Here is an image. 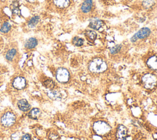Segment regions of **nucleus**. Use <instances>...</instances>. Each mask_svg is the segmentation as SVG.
<instances>
[{"label": "nucleus", "instance_id": "1", "mask_svg": "<svg viewBox=\"0 0 157 140\" xmlns=\"http://www.w3.org/2000/svg\"><path fill=\"white\" fill-rule=\"evenodd\" d=\"M107 66L106 62L101 58H95L91 61L89 69L93 73H102L107 69Z\"/></svg>", "mask_w": 157, "mask_h": 140}, {"label": "nucleus", "instance_id": "2", "mask_svg": "<svg viewBox=\"0 0 157 140\" xmlns=\"http://www.w3.org/2000/svg\"><path fill=\"white\" fill-rule=\"evenodd\" d=\"M93 129L98 135H103L110 131L111 127L107 123L103 121H98L94 123Z\"/></svg>", "mask_w": 157, "mask_h": 140}, {"label": "nucleus", "instance_id": "3", "mask_svg": "<svg viewBox=\"0 0 157 140\" xmlns=\"http://www.w3.org/2000/svg\"><path fill=\"white\" fill-rule=\"evenodd\" d=\"M143 82L146 89H153L156 84L157 78L152 74H146L143 77Z\"/></svg>", "mask_w": 157, "mask_h": 140}, {"label": "nucleus", "instance_id": "4", "mask_svg": "<svg viewBox=\"0 0 157 140\" xmlns=\"http://www.w3.org/2000/svg\"><path fill=\"white\" fill-rule=\"evenodd\" d=\"M56 77L57 79L60 82H66L69 81V74L68 70L63 68H59L56 74Z\"/></svg>", "mask_w": 157, "mask_h": 140}, {"label": "nucleus", "instance_id": "5", "mask_svg": "<svg viewBox=\"0 0 157 140\" xmlns=\"http://www.w3.org/2000/svg\"><path fill=\"white\" fill-rule=\"evenodd\" d=\"M15 116L13 113L7 112L2 117L1 123L6 127H10L15 123Z\"/></svg>", "mask_w": 157, "mask_h": 140}, {"label": "nucleus", "instance_id": "6", "mask_svg": "<svg viewBox=\"0 0 157 140\" xmlns=\"http://www.w3.org/2000/svg\"><path fill=\"white\" fill-rule=\"evenodd\" d=\"M151 30L148 28H143L139 30L138 32L131 38V42L134 43L137 41L138 39H144L151 35Z\"/></svg>", "mask_w": 157, "mask_h": 140}, {"label": "nucleus", "instance_id": "7", "mask_svg": "<svg viewBox=\"0 0 157 140\" xmlns=\"http://www.w3.org/2000/svg\"><path fill=\"white\" fill-rule=\"evenodd\" d=\"M13 86L17 89H23L26 86V80L23 77H17L13 82Z\"/></svg>", "mask_w": 157, "mask_h": 140}, {"label": "nucleus", "instance_id": "8", "mask_svg": "<svg viewBox=\"0 0 157 140\" xmlns=\"http://www.w3.org/2000/svg\"><path fill=\"white\" fill-rule=\"evenodd\" d=\"M127 136V129L123 126H120L117 128V136L118 140H126Z\"/></svg>", "mask_w": 157, "mask_h": 140}, {"label": "nucleus", "instance_id": "9", "mask_svg": "<svg viewBox=\"0 0 157 140\" xmlns=\"http://www.w3.org/2000/svg\"><path fill=\"white\" fill-rule=\"evenodd\" d=\"M17 106L20 110L23 112L29 111L30 109L31 108L30 105L25 99H22V100H19L17 103Z\"/></svg>", "mask_w": 157, "mask_h": 140}, {"label": "nucleus", "instance_id": "10", "mask_svg": "<svg viewBox=\"0 0 157 140\" xmlns=\"http://www.w3.org/2000/svg\"><path fill=\"white\" fill-rule=\"evenodd\" d=\"M92 6H93L92 0H85L82 5L81 10L84 13H88L91 11L92 8Z\"/></svg>", "mask_w": 157, "mask_h": 140}, {"label": "nucleus", "instance_id": "11", "mask_svg": "<svg viewBox=\"0 0 157 140\" xmlns=\"http://www.w3.org/2000/svg\"><path fill=\"white\" fill-rule=\"evenodd\" d=\"M90 27L93 29L99 30L103 26V22L98 19H92L90 20Z\"/></svg>", "mask_w": 157, "mask_h": 140}, {"label": "nucleus", "instance_id": "12", "mask_svg": "<svg viewBox=\"0 0 157 140\" xmlns=\"http://www.w3.org/2000/svg\"><path fill=\"white\" fill-rule=\"evenodd\" d=\"M37 45V41L36 38H31L25 42V47L28 49H32L36 48Z\"/></svg>", "mask_w": 157, "mask_h": 140}, {"label": "nucleus", "instance_id": "13", "mask_svg": "<svg viewBox=\"0 0 157 140\" xmlns=\"http://www.w3.org/2000/svg\"><path fill=\"white\" fill-rule=\"evenodd\" d=\"M48 96L55 100H58L61 98V93L57 90H50L48 92Z\"/></svg>", "mask_w": 157, "mask_h": 140}, {"label": "nucleus", "instance_id": "14", "mask_svg": "<svg viewBox=\"0 0 157 140\" xmlns=\"http://www.w3.org/2000/svg\"><path fill=\"white\" fill-rule=\"evenodd\" d=\"M148 66L153 69H157V57L153 56L147 61Z\"/></svg>", "mask_w": 157, "mask_h": 140}, {"label": "nucleus", "instance_id": "15", "mask_svg": "<svg viewBox=\"0 0 157 140\" xmlns=\"http://www.w3.org/2000/svg\"><path fill=\"white\" fill-rule=\"evenodd\" d=\"M41 115V111L38 108H34L29 113V117L31 119H37Z\"/></svg>", "mask_w": 157, "mask_h": 140}, {"label": "nucleus", "instance_id": "16", "mask_svg": "<svg viewBox=\"0 0 157 140\" xmlns=\"http://www.w3.org/2000/svg\"><path fill=\"white\" fill-rule=\"evenodd\" d=\"M11 9L12 11V14L17 15H20L21 12L20 10L19 9V4L17 1H14L11 6Z\"/></svg>", "mask_w": 157, "mask_h": 140}, {"label": "nucleus", "instance_id": "17", "mask_svg": "<svg viewBox=\"0 0 157 140\" xmlns=\"http://www.w3.org/2000/svg\"><path fill=\"white\" fill-rule=\"evenodd\" d=\"M53 1L59 7H66L69 4V0H53Z\"/></svg>", "mask_w": 157, "mask_h": 140}, {"label": "nucleus", "instance_id": "18", "mask_svg": "<svg viewBox=\"0 0 157 140\" xmlns=\"http://www.w3.org/2000/svg\"><path fill=\"white\" fill-rule=\"evenodd\" d=\"M39 19H40V18L39 16H35L31 18L28 22V27L30 28L35 27L39 22Z\"/></svg>", "mask_w": 157, "mask_h": 140}, {"label": "nucleus", "instance_id": "19", "mask_svg": "<svg viewBox=\"0 0 157 140\" xmlns=\"http://www.w3.org/2000/svg\"><path fill=\"white\" fill-rule=\"evenodd\" d=\"M16 50L15 49H12L9 50L8 52H7L6 56V58L8 61H12L15 57V54H16Z\"/></svg>", "mask_w": 157, "mask_h": 140}, {"label": "nucleus", "instance_id": "20", "mask_svg": "<svg viewBox=\"0 0 157 140\" xmlns=\"http://www.w3.org/2000/svg\"><path fill=\"white\" fill-rule=\"evenodd\" d=\"M11 27V26L10 23L8 22H6L4 23V24L1 27V32L2 33H7L10 30Z\"/></svg>", "mask_w": 157, "mask_h": 140}, {"label": "nucleus", "instance_id": "21", "mask_svg": "<svg viewBox=\"0 0 157 140\" xmlns=\"http://www.w3.org/2000/svg\"><path fill=\"white\" fill-rule=\"evenodd\" d=\"M143 6L146 9H149L152 7L154 4L153 0H144L143 2Z\"/></svg>", "mask_w": 157, "mask_h": 140}, {"label": "nucleus", "instance_id": "22", "mask_svg": "<svg viewBox=\"0 0 157 140\" xmlns=\"http://www.w3.org/2000/svg\"><path fill=\"white\" fill-rule=\"evenodd\" d=\"M44 85L46 88L51 89H53L54 87L55 83L52 80L48 79V80H46L45 81H44Z\"/></svg>", "mask_w": 157, "mask_h": 140}, {"label": "nucleus", "instance_id": "23", "mask_svg": "<svg viewBox=\"0 0 157 140\" xmlns=\"http://www.w3.org/2000/svg\"><path fill=\"white\" fill-rule=\"evenodd\" d=\"M73 43L76 46H81L84 44V40L82 38H80L78 37H75L73 40Z\"/></svg>", "mask_w": 157, "mask_h": 140}, {"label": "nucleus", "instance_id": "24", "mask_svg": "<svg viewBox=\"0 0 157 140\" xmlns=\"http://www.w3.org/2000/svg\"><path fill=\"white\" fill-rule=\"evenodd\" d=\"M86 35H87L90 39L93 40H95L96 38H97V33L93 32V31H91V30H89L87 31V32H86Z\"/></svg>", "mask_w": 157, "mask_h": 140}, {"label": "nucleus", "instance_id": "25", "mask_svg": "<svg viewBox=\"0 0 157 140\" xmlns=\"http://www.w3.org/2000/svg\"><path fill=\"white\" fill-rule=\"evenodd\" d=\"M120 49H121V45H116L115 46L113 47V48L110 49V52H111L112 54H115L117 53V52H119Z\"/></svg>", "mask_w": 157, "mask_h": 140}, {"label": "nucleus", "instance_id": "26", "mask_svg": "<svg viewBox=\"0 0 157 140\" xmlns=\"http://www.w3.org/2000/svg\"><path fill=\"white\" fill-rule=\"evenodd\" d=\"M21 140H31V136L30 135L26 134L22 136Z\"/></svg>", "mask_w": 157, "mask_h": 140}, {"label": "nucleus", "instance_id": "27", "mask_svg": "<svg viewBox=\"0 0 157 140\" xmlns=\"http://www.w3.org/2000/svg\"><path fill=\"white\" fill-rule=\"evenodd\" d=\"M27 1L28 2H30V3H33V2H35L36 0H27Z\"/></svg>", "mask_w": 157, "mask_h": 140}]
</instances>
